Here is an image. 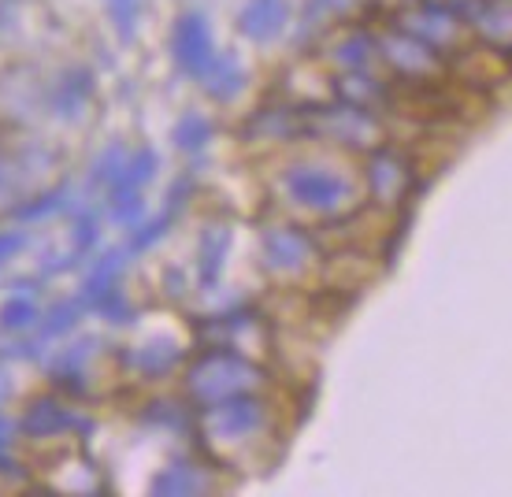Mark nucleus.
Masks as SVG:
<instances>
[{
    "mask_svg": "<svg viewBox=\"0 0 512 497\" xmlns=\"http://www.w3.org/2000/svg\"><path fill=\"white\" fill-rule=\"evenodd\" d=\"M104 4H108L112 19H116L119 34H123V38H130V34H134V19H138L141 0H104Z\"/></svg>",
    "mask_w": 512,
    "mask_h": 497,
    "instance_id": "nucleus-17",
    "label": "nucleus"
},
{
    "mask_svg": "<svg viewBox=\"0 0 512 497\" xmlns=\"http://www.w3.org/2000/svg\"><path fill=\"white\" fill-rule=\"evenodd\" d=\"M71 323H75V305H60V308H56V312H52V323H49V327H45V331H49V334L67 331Z\"/></svg>",
    "mask_w": 512,
    "mask_h": 497,
    "instance_id": "nucleus-23",
    "label": "nucleus"
},
{
    "mask_svg": "<svg viewBox=\"0 0 512 497\" xmlns=\"http://www.w3.org/2000/svg\"><path fill=\"white\" fill-rule=\"evenodd\" d=\"M119 268H123V256H119V253H108V256H104L101 264H97V268L90 271V279H86V297H90V301H97L101 294H108V290H112V279H116Z\"/></svg>",
    "mask_w": 512,
    "mask_h": 497,
    "instance_id": "nucleus-14",
    "label": "nucleus"
},
{
    "mask_svg": "<svg viewBox=\"0 0 512 497\" xmlns=\"http://www.w3.org/2000/svg\"><path fill=\"white\" fill-rule=\"evenodd\" d=\"M8 434H12V427L0 420V446H8Z\"/></svg>",
    "mask_w": 512,
    "mask_h": 497,
    "instance_id": "nucleus-25",
    "label": "nucleus"
},
{
    "mask_svg": "<svg viewBox=\"0 0 512 497\" xmlns=\"http://www.w3.org/2000/svg\"><path fill=\"white\" fill-rule=\"evenodd\" d=\"M205 486V479L193 472V468H186V464H175V468H167L160 479L153 483L156 494L164 497H182V494H197Z\"/></svg>",
    "mask_w": 512,
    "mask_h": 497,
    "instance_id": "nucleus-9",
    "label": "nucleus"
},
{
    "mask_svg": "<svg viewBox=\"0 0 512 497\" xmlns=\"http://www.w3.org/2000/svg\"><path fill=\"white\" fill-rule=\"evenodd\" d=\"M138 368L141 371H153V375H160V371H167L175 360H179V349L171 342H153V345H145V349H138Z\"/></svg>",
    "mask_w": 512,
    "mask_h": 497,
    "instance_id": "nucleus-15",
    "label": "nucleus"
},
{
    "mask_svg": "<svg viewBox=\"0 0 512 497\" xmlns=\"http://www.w3.org/2000/svg\"><path fill=\"white\" fill-rule=\"evenodd\" d=\"M141 212V193L138 190H116L112 193V216L134 219Z\"/></svg>",
    "mask_w": 512,
    "mask_h": 497,
    "instance_id": "nucleus-19",
    "label": "nucleus"
},
{
    "mask_svg": "<svg viewBox=\"0 0 512 497\" xmlns=\"http://www.w3.org/2000/svg\"><path fill=\"white\" fill-rule=\"evenodd\" d=\"M23 234H0V260H8V256H15L19 249H23Z\"/></svg>",
    "mask_w": 512,
    "mask_h": 497,
    "instance_id": "nucleus-24",
    "label": "nucleus"
},
{
    "mask_svg": "<svg viewBox=\"0 0 512 497\" xmlns=\"http://www.w3.org/2000/svg\"><path fill=\"white\" fill-rule=\"evenodd\" d=\"M264 253H268V264L279 271H297L312 260V242H308L301 230H268L264 234Z\"/></svg>",
    "mask_w": 512,
    "mask_h": 497,
    "instance_id": "nucleus-5",
    "label": "nucleus"
},
{
    "mask_svg": "<svg viewBox=\"0 0 512 497\" xmlns=\"http://www.w3.org/2000/svg\"><path fill=\"white\" fill-rule=\"evenodd\" d=\"M119 171H123V149H108V153L101 156V164H97V175H93V182L119 179Z\"/></svg>",
    "mask_w": 512,
    "mask_h": 497,
    "instance_id": "nucleus-21",
    "label": "nucleus"
},
{
    "mask_svg": "<svg viewBox=\"0 0 512 497\" xmlns=\"http://www.w3.org/2000/svg\"><path fill=\"white\" fill-rule=\"evenodd\" d=\"M175 56L190 75H205V67L216 60L212 52V34L201 15H182L179 30H175Z\"/></svg>",
    "mask_w": 512,
    "mask_h": 497,
    "instance_id": "nucleus-3",
    "label": "nucleus"
},
{
    "mask_svg": "<svg viewBox=\"0 0 512 497\" xmlns=\"http://www.w3.org/2000/svg\"><path fill=\"white\" fill-rule=\"evenodd\" d=\"M153 171H156V153H149V149H141L134 160H130L123 171H119V182H116V190H141L145 182L153 179Z\"/></svg>",
    "mask_w": 512,
    "mask_h": 497,
    "instance_id": "nucleus-13",
    "label": "nucleus"
},
{
    "mask_svg": "<svg viewBox=\"0 0 512 497\" xmlns=\"http://www.w3.org/2000/svg\"><path fill=\"white\" fill-rule=\"evenodd\" d=\"M64 197H67L64 190H52V193H45V197H38L34 204H23V208H19V216H23V219H38V216H45V212H56Z\"/></svg>",
    "mask_w": 512,
    "mask_h": 497,
    "instance_id": "nucleus-20",
    "label": "nucleus"
},
{
    "mask_svg": "<svg viewBox=\"0 0 512 497\" xmlns=\"http://www.w3.org/2000/svg\"><path fill=\"white\" fill-rule=\"evenodd\" d=\"M245 38L253 41H271L275 34H282L286 26V4L282 0H249L238 19Z\"/></svg>",
    "mask_w": 512,
    "mask_h": 497,
    "instance_id": "nucleus-6",
    "label": "nucleus"
},
{
    "mask_svg": "<svg viewBox=\"0 0 512 497\" xmlns=\"http://www.w3.org/2000/svg\"><path fill=\"white\" fill-rule=\"evenodd\" d=\"M227 245H231V234L223 227L208 230L205 242H201V279L212 282L219 275V264H223V253H227Z\"/></svg>",
    "mask_w": 512,
    "mask_h": 497,
    "instance_id": "nucleus-11",
    "label": "nucleus"
},
{
    "mask_svg": "<svg viewBox=\"0 0 512 497\" xmlns=\"http://www.w3.org/2000/svg\"><path fill=\"white\" fill-rule=\"evenodd\" d=\"M260 383V368H253L249 360L242 357H227V353H216V357H205L197 368L190 371V390L201 401H227V397H238L245 390H253Z\"/></svg>",
    "mask_w": 512,
    "mask_h": 497,
    "instance_id": "nucleus-1",
    "label": "nucleus"
},
{
    "mask_svg": "<svg viewBox=\"0 0 512 497\" xmlns=\"http://www.w3.org/2000/svg\"><path fill=\"white\" fill-rule=\"evenodd\" d=\"M93 238H97V219L86 216L82 223H78V234H75V249H78V253H82V249H90Z\"/></svg>",
    "mask_w": 512,
    "mask_h": 497,
    "instance_id": "nucleus-22",
    "label": "nucleus"
},
{
    "mask_svg": "<svg viewBox=\"0 0 512 497\" xmlns=\"http://www.w3.org/2000/svg\"><path fill=\"white\" fill-rule=\"evenodd\" d=\"M409 30H416V34H423V38L431 41H442V45H449V41L461 34V26L453 23V15L442 12V8H427L420 15H409Z\"/></svg>",
    "mask_w": 512,
    "mask_h": 497,
    "instance_id": "nucleus-7",
    "label": "nucleus"
},
{
    "mask_svg": "<svg viewBox=\"0 0 512 497\" xmlns=\"http://www.w3.org/2000/svg\"><path fill=\"white\" fill-rule=\"evenodd\" d=\"M34 319H38V305L30 297H12V301H4V308H0V323L8 331H23Z\"/></svg>",
    "mask_w": 512,
    "mask_h": 497,
    "instance_id": "nucleus-16",
    "label": "nucleus"
},
{
    "mask_svg": "<svg viewBox=\"0 0 512 497\" xmlns=\"http://www.w3.org/2000/svg\"><path fill=\"white\" fill-rule=\"evenodd\" d=\"M205 90L212 97H234V93L242 90V67L234 64L231 56H223V60H212L205 67Z\"/></svg>",
    "mask_w": 512,
    "mask_h": 497,
    "instance_id": "nucleus-8",
    "label": "nucleus"
},
{
    "mask_svg": "<svg viewBox=\"0 0 512 497\" xmlns=\"http://www.w3.org/2000/svg\"><path fill=\"white\" fill-rule=\"evenodd\" d=\"M386 49H390L386 56L401 67H412V71H427V67H435L431 52L423 49V45H412V41H405V38H390L386 41Z\"/></svg>",
    "mask_w": 512,
    "mask_h": 497,
    "instance_id": "nucleus-12",
    "label": "nucleus"
},
{
    "mask_svg": "<svg viewBox=\"0 0 512 497\" xmlns=\"http://www.w3.org/2000/svg\"><path fill=\"white\" fill-rule=\"evenodd\" d=\"M71 416H67L60 405H52V401H38V405L30 408V416H26V431L30 434H56L64 431Z\"/></svg>",
    "mask_w": 512,
    "mask_h": 497,
    "instance_id": "nucleus-10",
    "label": "nucleus"
},
{
    "mask_svg": "<svg viewBox=\"0 0 512 497\" xmlns=\"http://www.w3.org/2000/svg\"><path fill=\"white\" fill-rule=\"evenodd\" d=\"M175 138H179V145H186V149H197V145L208 138V123L201 115H186L179 123V134H175Z\"/></svg>",
    "mask_w": 512,
    "mask_h": 497,
    "instance_id": "nucleus-18",
    "label": "nucleus"
},
{
    "mask_svg": "<svg viewBox=\"0 0 512 497\" xmlns=\"http://www.w3.org/2000/svg\"><path fill=\"white\" fill-rule=\"evenodd\" d=\"M286 186L297 201L308 208H323V212H338L353 201V186L334 171H320V167H294L286 175Z\"/></svg>",
    "mask_w": 512,
    "mask_h": 497,
    "instance_id": "nucleus-2",
    "label": "nucleus"
},
{
    "mask_svg": "<svg viewBox=\"0 0 512 497\" xmlns=\"http://www.w3.org/2000/svg\"><path fill=\"white\" fill-rule=\"evenodd\" d=\"M264 420V408L256 401H238V397H227V405H219L212 416H208V427L216 438H245L253 434Z\"/></svg>",
    "mask_w": 512,
    "mask_h": 497,
    "instance_id": "nucleus-4",
    "label": "nucleus"
}]
</instances>
